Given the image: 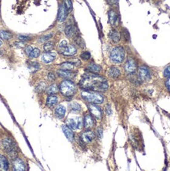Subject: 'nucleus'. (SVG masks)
<instances>
[{
	"mask_svg": "<svg viewBox=\"0 0 170 171\" xmlns=\"http://www.w3.org/2000/svg\"><path fill=\"white\" fill-rule=\"evenodd\" d=\"M80 86L84 90L95 92H106L109 88L106 79L93 73L84 75L80 81Z\"/></svg>",
	"mask_w": 170,
	"mask_h": 171,
	"instance_id": "1",
	"label": "nucleus"
},
{
	"mask_svg": "<svg viewBox=\"0 0 170 171\" xmlns=\"http://www.w3.org/2000/svg\"><path fill=\"white\" fill-rule=\"evenodd\" d=\"M81 96L84 100L90 103L99 104L104 102V97L102 94L95 91L84 90L81 93Z\"/></svg>",
	"mask_w": 170,
	"mask_h": 171,
	"instance_id": "2",
	"label": "nucleus"
},
{
	"mask_svg": "<svg viewBox=\"0 0 170 171\" xmlns=\"http://www.w3.org/2000/svg\"><path fill=\"white\" fill-rule=\"evenodd\" d=\"M59 90L65 96L71 97L76 92V88L74 83L70 81H64L61 83Z\"/></svg>",
	"mask_w": 170,
	"mask_h": 171,
	"instance_id": "3",
	"label": "nucleus"
},
{
	"mask_svg": "<svg viewBox=\"0 0 170 171\" xmlns=\"http://www.w3.org/2000/svg\"><path fill=\"white\" fill-rule=\"evenodd\" d=\"M125 57V51L123 47H117L112 50L110 53V59L113 62L120 63L122 62Z\"/></svg>",
	"mask_w": 170,
	"mask_h": 171,
	"instance_id": "4",
	"label": "nucleus"
},
{
	"mask_svg": "<svg viewBox=\"0 0 170 171\" xmlns=\"http://www.w3.org/2000/svg\"><path fill=\"white\" fill-rule=\"evenodd\" d=\"M2 145H3L4 150L10 155V157L16 159L17 148H16V145L13 142V140H10V139H8V138L4 139L3 141H2Z\"/></svg>",
	"mask_w": 170,
	"mask_h": 171,
	"instance_id": "5",
	"label": "nucleus"
},
{
	"mask_svg": "<svg viewBox=\"0 0 170 171\" xmlns=\"http://www.w3.org/2000/svg\"><path fill=\"white\" fill-rule=\"evenodd\" d=\"M66 123L68 127H70V129H80L83 126L82 118H80V117L68 118V119H67Z\"/></svg>",
	"mask_w": 170,
	"mask_h": 171,
	"instance_id": "6",
	"label": "nucleus"
},
{
	"mask_svg": "<svg viewBox=\"0 0 170 171\" xmlns=\"http://www.w3.org/2000/svg\"><path fill=\"white\" fill-rule=\"evenodd\" d=\"M59 52L65 56H72V55H76L77 50L73 45H68V44L63 48H61Z\"/></svg>",
	"mask_w": 170,
	"mask_h": 171,
	"instance_id": "7",
	"label": "nucleus"
},
{
	"mask_svg": "<svg viewBox=\"0 0 170 171\" xmlns=\"http://www.w3.org/2000/svg\"><path fill=\"white\" fill-rule=\"evenodd\" d=\"M88 108H89L91 114L95 118H98V119H100V118H102V112L99 106H98L96 104H95V103H91V104L88 105Z\"/></svg>",
	"mask_w": 170,
	"mask_h": 171,
	"instance_id": "8",
	"label": "nucleus"
},
{
	"mask_svg": "<svg viewBox=\"0 0 170 171\" xmlns=\"http://www.w3.org/2000/svg\"><path fill=\"white\" fill-rule=\"evenodd\" d=\"M139 77L142 81H148L151 79V73L147 67L141 66L139 69Z\"/></svg>",
	"mask_w": 170,
	"mask_h": 171,
	"instance_id": "9",
	"label": "nucleus"
},
{
	"mask_svg": "<svg viewBox=\"0 0 170 171\" xmlns=\"http://www.w3.org/2000/svg\"><path fill=\"white\" fill-rule=\"evenodd\" d=\"M125 71L128 73H134L137 69L136 62L134 59H129L125 64Z\"/></svg>",
	"mask_w": 170,
	"mask_h": 171,
	"instance_id": "10",
	"label": "nucleus"
},
{
	"mask_svg": "<svg viewBox=\"0 0 170 171\" xmlns=\"http://www.w3.org/2000/svg\"><path fill=\"white\" fill-rule=\"evenodd\" d=\"M68 10H67L65 3L61 4L58 10V19L59 22H64L65 20L66 19L67 15H68Z\"/></svg>",
	"mask_w": 170,
	"mask_h": 171,
	"instance_id": "11",
	"label": "nucleus"
},
{
	"mask_svg": "<svg viewBox=\"0 0 170 171\" xmlns=\"http://www.w3.org/2000/svg\"><path fill=\"white\" fill-rule=\"evenodd\" d=\"M56 58V54L55 52H46L42 55V61L44 63H51L54 61Z\"/></svg>",
	"mask_w": 170,
	"mask_h": 171,
	"instance_id": "12",
	"label": "nucleus"
},
{
	"mask_svg": "<svg viewBox=\"0 0 170 171\" xmlns=\"http://www.w3.org/2000/svg\"><path fill=\"white\" fill-rule=\"evenodd\" d=\"M95 125L94 119L92 118V116L91 114H86L84 117V126L85 127L86 129H92Z\"/></svg>",
	"mask_w": 170,
	"mask_h": 171,
	"instance_id": "13",
	"label": "nucleus"
},
{
	"mask_svg": "<svg viewBox=\"0 0 170 171\" xmlns=\"http://www.w3.org/2000/svg\"><path fill=\"white\" fill-rule=\"evenodd\" d=\"M95 138V133L92 131H86L81 135V140L84 143H90Z\"/></svg>",
	"mask_w": 170,
	"mask_h": 171,
	"instance_id": "14",
	"label": "nucleus"
},
{
	"mask_svg": "<svg viewBox=\"0 0 170 171\" xmlns=\"http://www.w3.org/2000/svg\"><path fill=\"white\" fill-rule=\"evenodd\" d=\"M13 166H14V170L22 171L25 169V163L21 159H18V158H16V159H14V163H13Z\"/></svg>",
	"mask_w": 170,
	"mask_h": 171,
	"instance_id": "15",
	"label": "nucleus"
},
{
	"mask_svg": "<svg viewBox=\"0 0 170 171\" xmlns=\"http://www.w3.org/2000/svg\"><path fill=\"white\" fill-rule=\"evenodd\" d=\"M58 74L59 77H63V78H72L76 76V73H73L72 71H68V70H63V69H61L58 72Z\"/></svg>",
	"mask_w": 170,
	"mask_h": 171,
	"instance_id": "16",
	"label": "nucleus"
},
{
	"mask_svg": "<svg viewBox=\"0 0 170 171\" xmlns=\"http://www.w3.org/2000/svg\"><path fill=\"white\" fill-rule=\"evenodd\" d=\"M121 75V71L115 66L110 67L108 70V76L111 78H117Z\"/></svg>",
	"mask_w": 170,
	"mask_h": 171,
	"instance_id": "17",
	"label": "nucleus"
},
{
	"mask_svg": "<svg viewBox=\"0 0 170 171\" xmlns=\"http://www.w3.org/2000/svg\"><path fill=\"white\" fill-rule=\"evenodd\" d=\"M62 130L63 132H64L65 135L68 138V140L69 141H72L73 139H74V134L72 132V131L71 130V129L68 127V126H62Z\"/></svg>",
	"mask_w": 170,
	"mask_h": 171,
	"instance_id": "18",
	"label": "nucleus"
},
{
	"mask_svg": "<svg viewBox=\"0 0 170 171\" xmlns=\"http://www.w3.org/2000/svg\"><path fill=\"white\" fill-rule=\"evenodd\" d=\"M87 69L92 73H98L102 70V67L95 63H91L87 66Z\"/></svg>",
	"mask_w": 170,
	"mask_h": 171,
	"instance_id": "19",
	"label": "nucleus"
},
{
	"mask_svg": "<svg viewBox=\"0 0 170 171\" xmlns=\"http://www.w3.org/2000/svg\"><path fill=\"white\" fill-rule=\"evenodd\" d=\"M109 37H110V39H111L113 42H114V43L119 42L120 39H121V35H120V33L115 29H113L110 32V33H109Z\"/></svg>",
	"mask_w": 170,
	"mask_h": 171,
	"instance_id": "20",
	"label": "nucleus"
},
{
	"mask_svg": "<svg viewBox=\"0 0 170 171\" xmlns=\"http://www.w3.org/2000/svg\"><path fill=\"white\" fill-rule=\"evenodd\" d=\"M9 168V163L5 156L0 155V170H7Z\"/></svg>",
	"mask_w": 170,
	"mask_h": 171,
	"instance_id": "21",
	"label": "nucleus"
},
{
	"mask_svg": "<svg viewBox=\"0 0 170 171\" xmlns=\"http://www.w3.org/2000/svg\"><path fill=\"white\" fill-rule=\"evenodd\" d=\"M58 101V97L56 96L51 95L47 99V105L49 107H53L54 106H55L57 104Z\"/></svg>",
	"mask_w": 170,
	"mask_h": 171,
	"instance_id": "22",
	"label": "nucleus"
},
{
	"mask_svg": "<svg viewBox=\"0 0 170 171\" xmlns=\"http://www.w3.org/2000/svg\"><path fill=\"white\" fill-rule=\"evenodd\" d=\"M108 16H109V22L110 23V25H113L116 23V22L117 21V14L114 10H110L108 13Z\"/></svg>",
	"mask_w": 170,
	"mask_h": 171,
	"instance_id": "23",
	"label": "nucleus"
},
{
	"mask_svg": "<svg viewBox=\"0 0 170 171\" xmlns=\"http://www.w3.org/2000/svg\"><path fill=\"white\" fill-rule=\"evenodd\" d=\"M55 114L56 116L59 118H64L65 114V107L62 105H60L56 108L55 110Z\"/></svg>",
	"mask_w": 170,
	"mask_h": 171,
	"instance_id": "24",
	"label": "nucleus"
},
{
	"mask_svg": "<svg viewBox=\"0 0 170 171\" xmlns=\"http://www.w3.org/2000/svg\"><path fill=\"white\" fill-rule=\"evenodd\" d=\"M75 65L71 63L70 62H67L62 63V65H60L61 69H63V70H68V71H72V69H74Z\"/></svg>",
	"mask_w": 170,
	"mask_h": 171,
	"instance_id": "25",
	"label": "nucleus"
},
{
	"mask_svg": "<svg viewBox=\"0 0 170 171\" xmlns=\"http://www.w3.org/2000/svg\"><path fill=\"white\" fill-rule=\"evenodd\" d=\"M13 37V35H12L11 32L7 31H4V30H2L0 32V38L4 40H9L11 38Z\"/></svg>",
	"mask_w": 170,
	"mask_h": 171,
	"instance_id": "26",
	"label": "nucleus"
},
{
	"mask_svg": "<svg viewBox=\"0 0 170 171\" xmlns=\"http://www.w3.org/2000/svg\"><path fill=\"white\" fill-rule=\"evenodd\" d=\"M58 91H59L58 86L56 84H54V85H51V86L47 89V94L49 95H54V94H56Z\"/></svg>",
	"mask_w": 170,
	"mask_h": 171,
	"instance_id": "27",
	"label": "nucleus"
},
{
	"mask_svg": "<svg viewBox=\"0 0 170 171\" xmlns=\"http://www.w3.org/2000/svg\"><path fill=\"white\" fill-rule=\"evenodd\" d=\"M65 35L68 36V37H72V35H74L76 32H75V29L72 25H67L65 29Z\"/></svg>",
	"mask_w": 170,
	"mask_h": 171,
	"instance_id": "28",
	"label": "nucleus"
},
{
	"mask_svg": "<svg viewBox=\"0 0 170 171\" xmlns=\"http://www.w3.org/2000/svg\"><path fill=\"white\" fill-rule=\"evenodd\" d=\"M54 47H55V43L52 41H49L46 43L43 46V50L47 52H49V51H52L54 49Z\"/></svg>",
	"mask_w": 170,
	"mask_h": 171,
	"instance_id": "29",
	"label": "nucleus"
},
{
	"mask_svg": "<svg viewBox=\"0 0 170 171\" xmlns=\"http://www.w3.org/2000/svg\"><path fill=\"white\" fill-rule=\"evenodd\" d=\"M69 107H70L71 110H73V111H80V110H81L80 105L79 104V103H77V102H75L69 103Z\"/></svg>",
	"mask_w": 170,
	"mask_h": 171,
	"instance_id": "30",
	"label": "nucleus"
},
{
	"mask_svg": "<svg viewBox=\"0 0 170 171\" xmlns=\"http://www.w3.org/2000/svg\"><path fill=\"white\" fill-rule=\"evenodd\" d=\"M46 88H47L46 83L45 82H40L39 85L36 86V88H35V91H36L37 92H43V91L45 90Z\"/></svg>",
	"mask_w": 170,
	"mask_h": 171,
	"instance_id": "31",
	"label": "nucleus"
},
{
	"mask_svg": "<svg viewBox=\"0 0 170 171\" xmlns=\"http://www.w3.org/2000/svg\"><path fill=\"white\" fill-rule=\"evenodd\" d=\"M40 55V51H39L38 48H35V49L32 50L31 53L29 54V58L30 59H35V58H38Z\"/></svg>",
	"mask_w": 170,
	"mask_h": 171,
	"instance_id": "32",
	"label": "nucleus"
},
{
	"mask_svg": "<svg viewBox=\"0 0 170 171\" xmlns=\"http://www.w3.org/2000/svg\"><path fill=\"white\" fill-rule=\"evenodd\" d=\"M80 58L83 59V60H89L91 59V54L89 51H84L81 55H80Z\"/></svg>",
	"mask_w": 170,
	"mask_h": 171,
	"instance_id": "33",
	"label": "nucleus"
},
{
	"mask_svg": "<svg viewBox=\"0 0 170 171\" xmlns=\"http://www.w3.org/2000/svg\"><path fill=\"white\" fill-rule=\"evenodd\" d=\"M75 41H76V44L80 46V47H85V46H84V41H83V39H81V38H80V37H79V36H77V37H76V39H75Z\"/></svg>",
	"mask_w": 170,
	"mask_h": 171,
	"instance_id": "34",
	"label": "nucleus"
},
{
	"mask_svg": "<svg viewBox=\"0 0 170 171\" xmlns=\"http://www.w3.org/2000/svg\"><path fill=\"white\" fill-rule=\"evenodd\" d=\"M65 5L67 10H68V11H69V10H72V5L71 0H65Z\"/></svg>",
	"mask_w": 170,
	"mask_h": 171,
	"instance_id": "35",
	"label": "nucleus"
},
{
	"mask_svg": "<svg viewBox=\"0 0 170 171\" xmlns=\"http://www.w3.org/2000/svg\"><path fill=\"white\" fill-rule=\"evenodd\" d=\"M71 63H72L74 65H77V66H79V65H81V62L79 60V59H70L69 61Z\"/></svg>",
	"mask_w": 170,
	"mask_h": 171,
	"instance_id": "36",
	"label": "nucleus"
},
{
	"mask_svg": "<svg viewBox=\"0 0 170 171\" xmlns=\"http://www.w3.org/2000/svg\"><path fill=\"white\" fill-rule=\"evenodd\" d=\"M164 77H170V65L167 66L164 70Z\"/></svg>",
	"mask_w": 170,
	"mask_h": 171,
	"instance_id": "37",
	"label": "nucleus"
},
{
	"mask_svg": "<svg viewBox=\"0 0 170 171\" xmlns=\"http://www.w3.org/2000/svg\"><path fill=\"white\" fill-rule=\"evenodd\" d=\"M18 39L21 41H28V40L31 39V38L29 36H27V35H18Z\"/></svg>",
	"mask_w": 170,
	"mask_h": 171,
	"instance_id": "38",
	"label": "nucleus"
},
{
	"mask_svg": "<svg viewBox=\"0 0 170 171\" xmlns=\"http://www.w3.org/2000/svg\"><path fill=\"white\" fill-rule=\"evenodd\" d=\"M52 34H49V35H44V36H43V37L41 38V39H39V41L40 42H43V41H46V40H48L49 39H51V37H52Z\"/></svg>",
	"mask_w": 170,
	"mask_h": 171,
	"instance_id": "39",
	"label": "nucleus"
},
{
	"mask_svg": "<svg viewBox=\"0 0 170 171\" xmlns=\"http://www.w3.org/2000/svg\"><path fill=\"white\" fill-rule=\"evenodd\" d=\"M32 48L31 46H27V47H25V52L27 55H29L32 52Z\"/></svg>",
	"mask_w": 170,
	"mask_h": 171,
	"instance_id": "40",
	"label": "nucleus"
},
{
	"mask_svg": "<svg viewBox=\"0 0 170 171\" xmlns=\"http://www.w3.org/2000/svg\"><path fill=\"white\" fill-rule=\"evenodd\" d=\"M123 34H124V36H125V39H126V40H129V34L127 29H124Z\"/></svg>",
	"mask_w": 170,
	"mask_h": 171,
	"instance_id": "41",
	"label": "nucleus"
},
{
	"mask_svg": "<svg viewBox=\"0 0 170 171\" xmlns=\"http://www.w3.org/2000/svg\"><path fill=\"white\" fill-rule=\"evenodd\" d=\"M97 135H98V137L99 138V139H101V138L102 137V128H98V129H97Z\"/></svg>",
	"mask_w": 170,
	"mask_h": 171,
	"instance_id": "42",
	"label": "nucleus"
},
{
	"mask_svg": "<svg viewBox=\"0 0 170 171\" xmlns=\"http://www.w3.org/2000/svg\"><path fill=\"white\" fill-rule=\"evenodd\" d=\"M106 114H107L108 115H111L112 114V109H111V106H110V105H108V106H106Z\"/></svg>",
	"mask_w": 170,
	"mask_h": 171,
	"instance_id": "43",
	"label": "nucleus"
},
{
	"mask_svg": "<svg viewBox=\"0 0 170 171\" xmlns=\"http://www.w3.org/2000/svg\"><path fill=\"white\" fill-rule=\"evenodd\" d=\"M68 45V43H67V42L65 41V40H63V41H62L60 43V44H59V49H61V48H63V47H65V46Z\"/></svg>",
	"mask_w": 170,
	"mask_h": 171,
	"instance_id": "44",
	"label": "nucleus"
},
{
	"mask_svg": "<svg viewBox=\"0 0 170 171\" xmlns=\"http://www.w3.org/2000/svg\"><path fill=\"white\" fill-rule=\"evenodd\" d=\"M48 79H49L50 81H55V73H50L49 74H48Z\"/></svg>",
	"mask_w": 170,
	"mask_h": 171,
	"instance_id": "45",
	"label": "nucleus"
},
{
	"mask_svg": "<svg viewBox=\"0 0 170 171\" xmlns=\"http://www.w3.org/2000/svg\"><path fill=\"white\" fill-rule=\"evenodd\" d=\"M117 0H108V2H109V3L110 4H114L117 2Z\"/></svg>",
	"mask_w": 170,
	"mask_h": 171,
	"instance_id": "46",
	"label": "nucleus"
},
{
	"mask_svg": "<svg viewBox=\"0 0 170 171\" xmlns=\"http://www.w3.org/2000/svg\"><path fill=\"white\" fill-rule=\"evenodd\" d=\"M167 87H168V89H169V91H170V77H169V79L168 80V81H167Z\"/></svg>",
	"mask_w": 170,
	"mask_h": 171,
	"instance_id": "47",
	"label": "nucleus"
},
{
	"mask_svg": "<svg viewBox=\"0 0 170 171\" xmlns=\"http://www.w3.org/2000/svg\"><path fill=\"white\" fill-rule=\"evenodd\" d=\"M2 45V41H1V40H0V46Z\"/></svg>",
	"mask_w": 170,
	"mask_h": 171,
	"instance_id": "48",
	"label": "nucleus"
}]
</instances>
